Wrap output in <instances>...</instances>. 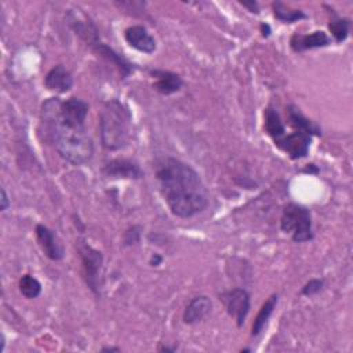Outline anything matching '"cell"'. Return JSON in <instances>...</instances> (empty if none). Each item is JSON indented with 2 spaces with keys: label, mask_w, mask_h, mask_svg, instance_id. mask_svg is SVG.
I'll return each mask as SVG.
<instances>
[{
  "label": "cell",
  "mask_w": 353,
  "mask_h": 353,
  "mask_svg": "<svg viewBox=\"0 0 353 353\" xmlns=\"http://www.w3.org/2000/svg\"><path fill=\"white\" fill-rule=\"evenodd\" d=\"M88 103L77 97L62 101L48 98L41 105V121L48 139L66 161L81 165L94 154L92 139L85 128Z\"/></svg>",
  "instance_id": "cell-1"
},
{
  "label": "cell",
  "mask_w": 353,
  "mask_h": 353,
  "mask_svg": "<svg viewBox=\"0 0 353 353\" xmlns=\"http://www.w3.org/2000/svg\"><path fill=\"white\" fill-rule=\"evenodd\" d=\"M154 175L170 211L179 218H190L208 204V193L200 175L189 164L171 157L154 163Z\"/></svg>",
  "instance_id": "cell-2"
},
{
  "label": "cell",
  "mask_w": 353,
  "mask_h": 353,
  "mask_svg": "<svg viewBox=\"0 0 353 353\" xmlns=\"http://www.w3.org/2000/svg\"><path fill=\"white\" fill-rule=\"evenodd\" d=\"M131 113L119 101L105 102L99 116V134L102 146L108 150H120L127 146L131 134Z\"/></svg>",
  "instance_id": "cell-3"
},
{
  "label": "cell",
  "mask_w": 353,
  "mask_h": 353,
  "mask_svg": "<svg viewBox=\"0 0 353 353\" xmlns=\"http://www.w3.org/2000/svg\"><path fill=\"white\" fill-rule=\"evenodd\" d=\"M280 229L284 233L291 234V239L295 243L310 241L313 239L310 210L296 203H288L281 212Z\"/></svg>",
  "instance_id": "cell-4"
},
{
  "label": "cell",
  "mask_w": 353,
  "mask_h": 353,
  "mask_svg": "<svg viewBox=\"0 0 353 353\" xmlns=\"http://www.w3.org/2000/svg\"><path fill=\"white\" fill-rule=\"evenodd\" d=\"M77 250L81 259L87 287L92 291V294L99 295V288L102 283L101 277L103 268V255L101 251L88 245L85 241H79Z\"/></svg>",
  "instance_id": "cell-5"
},
{
  "label": "cell",
  "mask_w": 353,
  "mask_h": 353,
  "mask_svg": "<svg viewBox=\"0 0 353 353\" xmlns=\"http://www.w3.org/2000/svg\"><path fill=\"white\" fill-rule=\"evenodd\" d=\"M219 299L223 302V306L230 317L234 319L237 327H243L248 316L251 301L250 294L244 288H232L219 294Z\"/></svg>",
  "instance_id": "cell-6"
},
{
  "label": "cell",
  "mask_w": 353,
  "mask_h": 353,
  "mask_svg": "<svg viewBox=\"0 0 353 353\" xmlns=\"http://www.w3.org/2000/svg\"><path fill=\"white\" fill-rule=\"evenodd\" d=\"M312 138L313 135L306 131L294 130L291 134H284V137L274 142V145L288 154L290 159L299 160L309 154Z\"/></svg>",
  "instance_id": "cell-7"
},
{
  "label": "cell",
  "mask_w": 353,
  "mask_h": 353,
  "mask_svg": "<svg viewBox=\"0 0 353 353\" xmlns=\"http://www.w3.org/2000/svg\"><path fill=\"white\" fill-rule=\"evenodd\" d=\"M34 232H36V240H37L43 254L48 259L61 261L65 256V250L51 229L39 223V225H36Z\"/></svg>",
  "instance_id": "cell-8"
},
{
  "label": "cell",
  "mask_w": 353,
  "mask_h": 353,
  "mask_svg": "<svg viewBox=\"0 0 353 353\" xmlns=\"http://www.w3.org/2000/svg\"><path fill=\"white\" fill-rule=\"evenodd\" d=\"M125 41L139 52L152 54L156 51V40L143 25H132L124 30Z\"/></svg>",
  "instance_id": "cell-9"
},
{
  "label": "cell",
  "mask_w": 353,
  "mask_h": 353,
  "mask_svg": "<svg viewBox=\"0 0 353 353\" xmlns=\"http://www.w3.org/2000/svg\"><path fill=\"white\" fill-rule=\"evenodd\" d=\"M331 44V39L323 30H316L309 34L294 33L290 39V47L294 52H303L313 48H321Z\"/></svg>",
  "instance_id": "cell-10"
},
{
  "label": "cell",
  "mask_w": 353,
  "mask_h": 353,
  "mask_svg": "<svg viewBox=\"0 0 353 353\" xmlns=\"http://www.w3.org/2000/svg\"><path fill=\"white\" fill-rule=\"evenodd\" d=\"M91 46V48L101 57H103L105 59H108L109 62H112L120 72L121 79H127L132 72H134V65L130 63L124 57H121L120 54H117L112 47H109L108 44L102 43L99 40V37L94 39L91 43H88Z\"/></svg>",
  "instance_id": "cell-11"
},
{
  "label": "cell",
  "mask_w": 353,
  "mask_h": 353,
  "mask_svg": "<svg viewBox=\"0 0 353 353\" xmlns=\"http://www.w3.org/2000/svg\"><path fill=\"white\" fill-rule=\"evenodd\" d=\"M44 85L50 91L65 94L73 87V77L63 65H57L48 70L44 77Z\"/></svg>",
  "instance_id": "cell-12"
},
{
  "label": "cell",
  "mask_w": 353,
  "mask_h": 353,
  "mask_svg": "<svg viewBox=\"0 0 353 353\" xmlns=\"http://www.w3.org/2000/svg\"><path fill=\"white\" fill-rule=\"evenodd\" d=\"M150 74L154 77L153 81V88L161 94V95H171L178 92L182 85L183 80L181 79L179 74L170 72V70H161V69H154L150 70Z\"/></svg>",
  "instance_id": "cell-13"
},
{
  "label": "cell",
  "mask_w": 353,
  "mask_h": 353,
  "mask_svg": "<svg viewBox=\"0 0 353 353\" xmlns=\"http://www.w3.org/2000/svg\"><path fill=\"white\" fill-rule=\"evenodd\" d=\"M211 309H212V302L208 296L205 295L194 296L183 310V314H182L183 323L189 325L197 324L210 314Z\"/></svg>",
  "instance_id": "cell-14"
},
{
  "label": "cell",
  "mask_w": 353,
  "mask_h": 353,
  "mask_svg": "<svg viewBox=\"0 0 353 353\" xmlns=\"http://www.w3.org/2000/svg\"><path fill=\"white\" fill-rule=\"evenodd\" d=\"M103 174L112 178H141L142 170L139 165L127 159H114L108 161L103 168Z\"/></svg>",
  "instance_id": "cell-15"
},
{
  "label": "cell",
  "mask_w": 353,
  "mask_h": 353,
  "mask_svg": "<svg viewBox=\"0 0 353 353\" xmlns=\"http://www.w3.org/2000/svg\"><path fill=\"white\" fill-rule=\"evenodd\" d=\"M287 117H288V124L294 130L306 131V132L312 134L313 137L321 135V130L312 120H309L306 116H303L302 112L299 110V108H296L292 103L287 106Z\"/></svg>",
  "instance_id": "cell-16"
},
{
  "label": "cell",
  "mask_w": 353,
  "mask_h": 353,
  "mask_svg": "<svg viewBox=\"0 0 353 353\" xmlns=\"http://www.w3.org/2000/svg\"><path fill=\"white\" fill-rule=\"evenodd\" d=\"M277 302H279V295L277 294H272L261 306L258 314L255 316L254 319V323H252V328H251V335L252 336H256L259 335L263 328L266 327L270 316L273 314L276 306H277Z\"/></svg>",
  "instance_id": "cell-17"
},
{
  "label": "cell",
  "mask_w": 353,
  "mask_h": 353,
  "mask_svg": "<svg viewBox=\"0 0 353 353\" xmlns=\"http://www.w3.org/2000/svg\"><path fill=\"white\" fill-rule=\"evenodd\" d=\"M263 117H265L263 127H265L266 134L273 139V142H277L285 134V125H284L279 112L274 108L268 106L265 109Z\"/></svg>",
  "instance_id": "cell-18"
},
{
  "label": "cell",
  "mask_w": 353,
  "mask_h": 353,
  "mask_svg": "<svg viewBox=\"0 0 353 353\" xmlns=\"http://www.w3.org/2000/svg\"><path fill=\"white\" fill-rule=\"evenodd\" d=\"M273 7V14L274 17L284 22V23H294L296 21H301V19H305L307 18V15L302 11V10H294V8H290L288 6H285L283 1H274L272 4Z\"/></svg>",
  "instance_id": "cell-19"
},
{
  "label": "cell",
  "mask_w": 353,
  "mask_h": 353,
  "mask_svg": "<svg viewBox=\"0 0 353 353\" xmlns=\"http://www.w3.org/2000/svg\"><path fill=\"white\" fill-rule=\"evenodd\" d=\"M328 29L336 43H342L349 36L350 29V19L349 18H341L334 15L328 22Z\"/></svg>",
  "instance_id": "cell-20"
},
{
  "label": "cell",
  "mask_w": 353,
  "mask_h": 353,
  "mask_svg": "<svg viewBox=\"0 0 353 353\" xmlns=\"http://www.w3.org/2000/svg\"><path fill=\"white\" fill-rule=\"evenodd\" d=\"M18 287H19V292L28 299H34L41 294V284L32 274H23L19 279Z\"/></svg>",
  "instance_id": "cell-21"
},
{
  "label": "cell",
  "mask_w": 353,
  "mask_h": 353,
  "mask_svg": "<svg viewBox=\"0 0 353 353\" xmlns=\"http://www.w3.org/2000/svg\"><path fill=\"white\" fill-rule=\"evenodd\" d=\"M324 287V280L323 279H312L309 280L301 290V294L305 296H313L319 294Z\"/></svg>",
  "instance_id": "cell-22"
},
{
  "label": "cell",
  "mask_w": 353,
  "mask_h": 353,
  "mask_svg": "<svg viewBox=\"0 0 353 353\" xmlns=\"http://www.w3.org/2000/svg\"><path fill=\"white\" fill-rule=\"evenodd\" d=\"M141 228L139 226H132L130 229L125 230L124 233V244L125 245H131V244H135L138 240H139V236H141Z\"/></svg>",
  "instance_id": "cell-23"
},
{
  "label": "cell",
  "mask_w": 353,
  "mask_h": 353,
  "mask_svg": "<svg viewBox=\"0 0 353 353\" xmlns=\"http://www.w3.org/2000/svg\"><path fill=\"white\" fill-rule=\"evenodd\" d=\"M240 4L243 7H245V8H248L250 12H255V14L259 12V4L256 1H254V0H251V1H240Z\"/></svg>",
  "instance_id": "cell-24"
},
{
  "label": "cell",
  "mask_w": 353,
  "mask_h": 353,
  "mask_svg": "<svg viewBox=\"0 0 353 353\" xmlns=\"http://www.w3.org/2000/svg\"><path fill=\"white\" fill-rule=\"evenodd\" d=\"M10 207V200L6 193V189H1V199H0V210L6 211Z\"/></svg>",
  "instance_id": "cell-25"
},
{
  "label": "cell",
  "mask_w": 353,
  "mask_h": 353,
  "mask_svg": "<svg viewBox=\"0 0 353 353\" xmlns=\"http://www.w3.org/2000/svg\"><path fill=\"white\" fill-rule=\"evenodd\" d=\"M261 32H262V36L263 37H269L270 34V26L268 23H262L261 25Z\"/></svg>",
  "instance_id": "cell-26"
},
{
  "label": "cell",
  "mask_w": 353,
  "mask_h": 353,
  "mask_svg": "<svg viewBox=\"0 0 353 353\" xmlns=\"http://www.w3.org/2000/svg\"><path fill=\"white\" fill-rule=\"evenodd\" d=\"M161 261H163V258H161L160 255L154 254V255H152V258H150V265H152V266H157Z\"/></svg>",
  "instance_id": "cell-27"
},
{
  "label": "cell",
  "mask_w": 353,
  "mask_h": 353,
  "mask_svg": "<svg viewBox=\"0 0 353 353\" xmlns=\"http://www.w3.org/2000/svg\"><path fill=\"white\" fill-rule=\"evenodd\" d=\"M102 352H119L120 347H113V346H105L101 349Z\"/></svg>",
  "instance_id": "cell-28"
},
{
  "label": "cell",
  "mask_w": 353,
  "mask_h": 353,
  "mask_svg": "<svg viewBox=\"0 0 353 353\" xmlns=\"http://www.w3.org/2000/svg\"><path fill=\"white\" fill-rule=\"evenodd\" d=\"M160 352H175L176 347H168V346H163V347H159Z\"/></svg>",
  "instance_id": "cell-29"
}]
</instances>
